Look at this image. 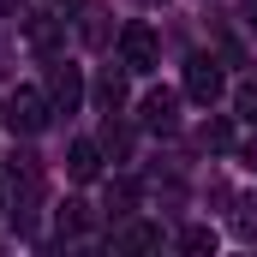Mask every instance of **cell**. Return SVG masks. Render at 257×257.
Instances as JSON below:
<instances>
[{"label":"cell","mask_w":257,"mask_h":257,"mask_svg":"<svg viewBox=\"0 0 257 257\" xmlns=\"http://www.w3.org/2000/svg\"><path fill=\"white\" fill-rule=\"evenodd\" d=\"M24 42H30L36 54H54V48H60V18H48V12H30V18H24Z\"/></svg>","instance_id":"ba28073f"},{"label":"cell","mask_w":257,"mask_h":257,"mask_svg":"<svg viewBox=\"0 0 257 257\" xmlns=\"http://www.w3.org/2000/svg\"><path fill=\"white\" fill-rule=\"evenodd\" d=\"M0 209H6V192H0Z\"/></svg>","instance_id":"603a6c76"},{"label":"cell","mask_w":257,"mask_h":257,"mask_svg":"<svg viewBox=\"0 0 257 257\" xmlns=\"http://www.w3.org/2000/svg\"><path fill=\"white\" fill-rule=\"evenodd\" d=\"M96 108H102V114H120V108H126V66H108V72L96 78Z\"/></svg>","instance_id":"9c48e42d"},{"label":"cell","mask_w":257,"mask_h":257,"mask_svg":"<svg viewBox=\"0 0 257 257\" xmlns=\"http://www.w3.org/2000/svg\"><path fill=\"white\" fill-rule=\"evenodd\" d=\"M48 114H54L48 90H18V96L6 102V126H12V132H24V138H36V132L48 126Z\"/></svg>","instance_id":"3957f363"},{"label":"cell","mask_w":257,"mask_h":257,"mask_svg":"<svg viewBox=\"0 0 257 257\" xmlns=\"http://www.w3.org/2000/svg\"><path fill=\"white\" fill-rule=\"evenodd\" d=\"M84 227H90L84 203H66V209H60V233H84Z\"/></svg>","instance_id":"2e32d148"},{"label":"cell","mask_w":257,"mask_h":257,"mask_svg":"<svg viewBox=\"0 0 257 257\" xmlns=\"http://www.w3.org/2000/svg\"><path fill=\"white\" fill-rule=\"evenodd\" d=\"M180 251H192V257L215 251V227H186V233H180Z\"/></svg>","instance_id":"5bb4252c"},{"label":"cell","mask_w":257,"mask_h":257,"mask_svg":"<svg viewBox=\"0 0 257 257\" xmlns=\"http://www.w3.org/2000/svg\"><path fill=\"white\" fill-rule=\"evenodd\" d=\"M120 66H126V72H156V66H162V36H156L144 18H132L126 30H120Z\"/></svg>","instance_id":"7a4b0ae2"},{"label":"cell","mask_w":257,"mask_h":257,"mask_svg":"<svg viewBox=\"0 0 257 257\" xmlns=\"http://www.w3.org/2000/svg\"><path fill=\"white\" fill-rule=\"evenodd\" d=\"M66 174H72V180H96V174H102V144H96V138H78V144L66 150Z\"/></svg>","instance_id":"52a82bcc"},{"label":"cell","mask_w":257,"mask_h":257,"mask_svg":"<svg viewBox=\"0 0 257 257\" xmlns=\"http://www.w3.org/2000/svg\"><path fill=\"white\" fill-rule=\"evenodd\" d=\"M96 144H102V156H114V162H126V156H132V132L114 126V114H108V126H102V138H96Z\"/></svg>","instance_id":"7c38bea8"},{"label":"cell","mask_w":257,"mask_h":257,"mask_svg":"<svg viewBox=\"0 0 257 257\" xmlns=\"http://www.w3.org/2000/svg\"><path fill=\"white\" fill-rule=\"evenodd\" d=\"M239 18H245V30L257 36V0H239Z\"/></svg>","instance_id":"d6986e66"},{"label":"cell","mask_w":257,"mask_h":257,"mask_svg":"<svg viewBox=\"0 0 257 257\" xmlns=\"http://www.w3.org/2000/svg\"><path fill=\"white\" fill-rule=\"evenodd\" d=\"M138 6H162V0H138Z\"/></svg>","instance_id":"44dd1931"},{"label":"cell","mask_w":257,"mask_h":257,"mask_svg":"<svg viewBox=\"0 0 257 257\" xmlns=\"http://www.w3.org/2000/svg\"><path fill=\"white\" fill-rule=\"evenodd\" d=\"M239 233H245V239H257V215H251V203L239 209Z\"/></svg>","instance_id":"ac0fdd59"},{"label":"cell","mask_w":257,"mask_h":257,"mask_svg":"<svg viewBox=\"0 0 257 257\" xmlns=\"http://www.w3.org/2000/svg\"><path fill=\"white\" fill-rule=\"evenodd\" d=\"M227 144H233L227 120H209V126H203V150H227Z\"/></svg>","instance_id":"9a60e30c"},{"label":"cell","mask_w":257,"mask_h":257,"mask_svg":"<svg viewBox=\"0 0 257 257\" xmlns=\"http://www.w3.org/2000/svg\"><path fill=\"white\" fill-rule=\"evenodd\" d=\"M114 245H120V251H156V245H162V227L132 221V227H120V233H114Z\"/></svg>","instance_id":"30bf717a"},{"label":"cell","mask_w":257,"mask_h":257,"mask_svg":"<svg viewBox=\"0 0 257 257\" xmlns=\"http://www.w3.org/2000/svg\"><path fill=\"white\" fill-rule=\"evenodd\" d=\"M78 36H84L90 48H108V12H102V6H84V12H78Z\"/></svg>","instance_id":"8fae6325"},{"label":"cell","mask_w":257,"mask_h":257,"mask_svg":"<svg viewBox=\"0 0 257 257\" xmlns=\"http://www.w3.org/2000/svg\"><path fill=\"white\" fill-rule=\"evenodd\" d=\"M48 102H54V114H72V108L84 102V72H78L72 60L48 66Z\"/></svg>","instance_id":"5b68a950"},{"label":"cell","mask_w":257,"mask_h":257,"mask_svg":"<svg viewBox=\"0 0 257 257\" xmlns=\"http://www.w3.org/2000/svg\"><path fill=\"white\" fill-rule=\"evenodd\" d=\"M221 90H227V84H221V66L209 60V54H192V60H186V96H192L197 108H215Z\"/></svg>","instance_id":"277c9868"},{"label":"cell","mask_w":257,"mask_h":257,"mask_svg":"<svg viewBox=\"0 0 257 257\" xmlns=\"http://www.w3.org/2000/svg\"><path fill=\"white\" fill-rule=\"evenodd\" d=\"M132 203H138V186L132 180H114L108 186V215H132Z\"/></svg>","instance_id":"4fadbf2b"},{"label":"cell","mask_w":257,"mask_h":257,"mask_svg":"<svg viewBox=\"0 0 257 257\" xmlns=\"http://www.w3.org/2000/svg\"><path fill=\"white\" fill-rule=\"evenodd\" d=\"M60 6H78V0H60Z\"/></svg>","instance_id":"7402d4cb"},{"label":"cell","mask_w":257,"mask_h":257,"mask_svg":"<svg viewBox=\"0 0 257 257\" xmlns=\"http://www.w3.org/2000/svg\"><path fill=\"white\" fill-rule=\"evenodd\" d=\"M6 12H18V0H0V18H6Z\"/></svg>","instance_id":"ffe728a7"},{"label":"cell","mask_w":257,"mask_h":257,"mask_svg":"<svg viewBox=\"0 0 257 257\" xmlns=\"http://www.w3.org/2000/svg\"><path fill=\"white\" fill-rule=\"evenodd\" d=\"M233 108H239L245 120H257V84H251V78H245V84L233 90Z\"/></svg>","instance_id":"e0dca14e"},{"label":"cell","mask_w":257,"mask_h":257,"mask_svg":"<svg viewBox=\"0 0 257 257\" xmlns=\"http://www.w3.org/2000/svg\"><path fill=\"white\" fill-rule=\"evenodd\" d=\"M6 174H12V221L30 227V215H36V203H42V162H36L30 150H12Z\"/></svg>","instance_id":"6da1fadb"},{"label":"cell","mask_w":257,"mask_h":257,"mask_svg":"<svg viewBox=\"0 0 257 257\" xmlns=\"http://www.w3.org/2000/svg\"><path fill=\"white\" fill-rule=\"evenodd\" d=\"M138 120L150 132H174L180 126V90H150V96L138 102Z\"/></svg>","instance_id":"8992f818"}]
</instances>
